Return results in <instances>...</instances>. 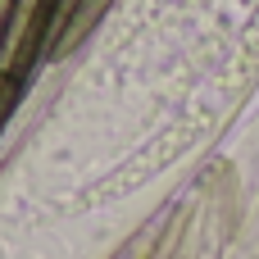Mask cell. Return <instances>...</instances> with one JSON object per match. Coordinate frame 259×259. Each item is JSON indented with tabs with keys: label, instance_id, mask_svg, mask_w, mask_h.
<instances>
[{
	"label": "cell",
	"instance_id": "6da1fadb",
	"mask_svg": "<svg viewBox=\"0 0 259 259\" xmlns=\"http://www.w3.org/2000/svg\"><path fill=\"white\" fill-rule=\"evenodd\" d=\"M18 87H23V77L0 73V127H5V118H9V109H14V100H18Z\"/></svg>",
	"mask_w": 259,
	"mask_h": 259
}]
</instances>
